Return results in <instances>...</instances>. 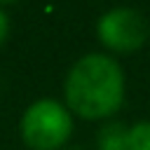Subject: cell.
Masks as SVG:
<instances>
[{"label": "cell", "mask_w": 150, "mask_h": 150, "mask_svg": "<svg viewBox=\"0 0 150 150\" xmlns=\"http://www.w3.org/2000/svg\"><path fill=\"white\" fill-rule=\"evenodd\" d=\"M68 150H82V148H68Z\"/></svg>", "instance_id": "obj_8"}, {"label": "cell", "mask_w": 150, "mask_h": 150, "mask_svg": "<svg viewBox=\"0 0 150 150\" xmlns=\"http://www.w3.org/2000/svg\"><path fill=\"white\" fill-rule=\"evenodd\" d=\"M19 129L30 150H59L70 138L73 112L54 98H40L26 108Z\"/></svg>", "instance_id": "obj_2"}, {"label": "cell", "mask_w": 150, "mask_h": 150, "mask_svg": "<svg viewBox=\"0 0 150 150\" xmlns=\"http://www.w3.org/2000/svg\"><path fill=\"white\" fill-rule=\"evenodd\" d=\"M66 108L82 120H105L124 101V73L108 54L80 56L66 75Z\"/></svg>", "instance_id": "obj_1"}, {"label": "cell", "mask_w": 150, "mask_h": 150, "mask_svg": "<svg viewBox=\"0 0 150 150\" xmlns=\"http://www.w3.org/2000/svg\"><path fill=\"white\" fill-rule=\"evenodd\" d=\"M129 145V127L124 122H108L98 129L96 136V148L98 150H127Z\"/></svg>", "instance_id": "obj_4"}, {"label": "cell", "mask_w": 150, "mask_h": 150, "mask_svg": "<svg viewBox=\"0 0 150 150\" xmlns=\"http://www.w3.org/2000/svg\"><path fill=\"white\" fill-rule=\"evenodd\" d=\"M7 35H9V19H7V14H5V9L0 7V47L5 45V40H7Z\"/></svg>", "instance_id": "obj_6"}, {"label": "cell", "mask_w": 150, "mask_h": 150, "mask_svg": "<svg viewBox=\"0 0 150 150\" xmlns=\"http://www.w3.org/2000/svg\"><path fill=\"white\" fill-rule=\"evenodd\" d=\"M96 35L101 45L112 52H136L150 35L145 16L134 7H112L96 21Z\"/></svg>", "instance_id": "obj_3"}, {"label": "cell", "mask_w": 150, "mask_h": 150, "mask_svg": "<svg viewBox=\"0 0 150 150\" xmlns=\"http://www.w3.org/2000/svg\"><path fill=\"white\" fill-rule=\"evenodd\" d=\"M9 2H16V0H0V5H9Z\"/></svg>", "instance_id": "obj_7"}, {"label": "cell", "mask_w": 150, "mask_h": 150, "mask_svg": "<svg viewBox=\"0 0 150 150\" xmlns=\"http://www.w3.org/2000/svg\"><path fill=\"white\" fill-rule=\"evenodd\" d=\"M127 150H150V120L136 122L129 127V145Z\"/></svg>", "instance_id": "obj_5"}]
</instances>
